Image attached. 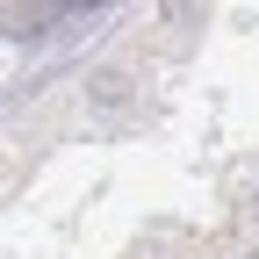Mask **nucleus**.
Listing matches in <instances>:
<instances>
[]
</instances>
